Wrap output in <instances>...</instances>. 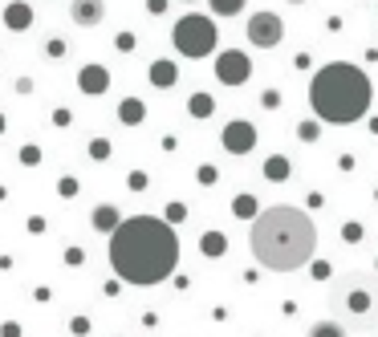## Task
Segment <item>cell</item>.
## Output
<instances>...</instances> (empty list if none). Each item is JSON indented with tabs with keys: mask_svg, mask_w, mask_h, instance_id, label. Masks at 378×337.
I'll return each instance as SVG.
<instances>
[{
	"mask_svg": "<svg viewBox=\"0 0 378 337\" xmlns=\"http://www.w3.org/2000/svg\"><path fill=\"white\" fill-rule=\"evenodd\" d=\"M179 264V232L167 228L159 215H130L110 236V268L123 285H163L175 276Z\"/></svg>",
	"mask_w": 378,
	"mask_h": 337,
	"instance_id": "6da1fadb",
	"label": "cell"
},
{
	"mask_svg": "<svg viewBox=\"0 0 378 337\" xmlns=\"http://www.w3.org/2000/svg\"><path fill=\"white\" fill-rule=\"evenodd\" d=\"M249 248L256 264H264L269 272H297L301 264L313 260L317 248V228L301 208H264L252 219Z\"/></svg>",
	"mask_w": 378,
	"mask_h": 337,
	"instance_id": "7a4b0ae2",
	"label": "cell"
},
{
	"mask_svg": "<svg viewBox=\"0 0 378 337\" xmlns=\"http://www.w3.org/2000/svg\"><path fill=\"white\" fill-rule=\"evenodd\" d=\"M370 102H375V85L370 78L350 65V61H330L313 74L309 82V106L322 122H334V127H346V122H358L370 114Z\"/></svg>",
	"mask_w": 378,
	"mask_h": 337,
	"instance_id": "3957f363",
	"label": "cell"
},
{
	"mask_svg": "<svg viewBox=\"0 0 378 337\" xmlns=\"http://www.w3.org/2000/svg\"><path fill=\"white\" fill-rule=\"evenodd\" d=\"M171 41H175V49H179L183 57L200 61V57L216 53L220 33H216V21H211V17H204V12H187V17H179V21H175Z\"/></svg>",
	"mask_w": 378,
	"mask_h": 337,
	"instance_id": "277c9868",
	"label": "cell"
},
{
	"mask_svg": "<svg viewBox=\"0 0 378 337\" xmlns=\"http://www.w3.org/2000/svg\"><path fill=\"white\" fill-rule=\"evenodd\" d=\"M285 37V21L277 12H252L249 17V41L256 49H277Z\"/></svg>",
	"mask_w": 378,
	"mask_h": 337,
	"instance_id": "5b68a950",
	"label": "cell"
},
{
	"mask_svg": "<svg viewBox=\"0 0 378 337\" xmlns=\"http://www.w3.org/2000/svg\"><path fill=\"white\" fill-rule=\"evenodd\" d=\"M216 78H220V85H244L252 78L249 53H240V49H224V53L216 57Z\"/></svg>",
	"mask_w": 378,
	"mask_h": 337,
	"instance_id": "8992f818",
	"label": "cell"
},
{
	"mask_svg": "<svg viewBox=\"0 0 378 337\" xmlns=\"http://www.w3.org/2000/svg\"><path fill=\"white\" fill-rule=\"evenodd\" d=\"M220 142H224L228 155H249L252 146H256V127L244 122V118H232V122L224 127V134H220Z\"/></svg>",
	"mask_w": 378,
	"mask_h": 337,
	"instance_id": "52a82bcc",
	"label": "cell"
},
{
	"mask_svg": "<svg viewBox=\"0 0 378 337\" xmlns=\"http://www.w3.org/2000/svg\"><path fill=\"white\" fill-rule=\"evenodd\" d=\"M78 89H82L85 98L106 94V89H110V69H106V65H98V61L82 65V69H78Z\"/></svg>",
	"mask_w": 378,
	"mask_h": 337,
	"instance_id": "ba28073f",
	"label": "cell"
},
{
	"mask_svg": "<svg viewBox=\"0 0 378 337\" xmlns=\"http://www.w3.org/2000/svg\"><path fill=\"white\" fill-rule=\"evenodd\" d=\"M0 21H4V29L25 33V29H33V4L29 0H8L4 12H0Z\"/></svg>",
	"mask_w": 378,
	"mask_h": 337,
	"instance_id": "9c48e42d",
	"label": "cell"
},
{
	"mask_svg": "<svg viewBox=\"0 0 378 337\" xmlns=\"http://www.w3.org/2000/svg\"><path fill=\"white\" fill-rule=\"evenodd\" d=\"M102 17H106V0H74L70 4V21L82 25V29L102 25Z\"/></svg>",
	"mask_w": 378,
	"mask_h": 337,
	"instance_id": "30bf717a",
	"label": "cell"
},
{
	"mask_svg": "<svg viewBox=\"0 0 378 337\" xmlns=\"http://www.w3.org/2000/svg\"><path fill=\"white\" fill-rule=\"evenodd\" d=\"M90 224H94V232L114 236V232H118V224H123V211L114 208V204H98V208L90 211Z\"/></svg>",
	"mask_w": 378,
	"mask_h": 337,
	"instance_id": "8fae6325",
	"label": "cell"
},
{
	"mask_svg": "<svg viewBox=\"0 0 378 337\" xmlns=\"http://www.w3.org/2000/svg\"><path fill=\"white\" fill-rule=\"evenodd\" d=\"M147 78H151L155 89H171V85L179 82V65H175L171 57H155V61H151V69H147Z\"/></svg>",
	"mask_w": 378,
	"mask_h": 337,
	"instance_id": "7c38bea8",
	"label": "cell"
},
{
	"mask_svg": "<svg viewBox=\"0 0 378 337\" xmlns=\"http://www.w3.org/2000/svg\"><path fill=\"white\" fill-rule=\"evenodd\" d=\"M346 309L354 313V317H362V313H370V305H375V293H370V285H362V281H354V285H346Z\"/></svg>",
	"mask_w": 378,
	"mask_h": 337,
	"instance_id": "4fadbf2b",
	"label": "cell"
},
{
	"mask_svg": "<svg viewBox=\"0 0 378 337\" xmlns=\"http://www.w3.org/2000/svg\"><path fill=\"white\" fill-rule=\"evenodd\" d=\"M118 122H123V127L147 122V102H143V98H123V102H118Z\"/></svg>",
	"mask_w": 378,
	"mask_h": 337,
	"instance_id": "5bb4252c",
	"label": "cell"
},
{
	"mask_svg": "<svg viewBox=\"0 0 378 337\" xmlns=\"http://www.w3.org/2000/svg\"><path fill=\"white\" fill-rule=\"evenodd\" d=\"M289 175H293V167H289L285 155H269V159H264V179H269V183H285Z\"/></svg>",
	"mask_w": 378,
	"mask_h": 337,
	"instance_id": "9a60e30c",
	"label": "cell"
},
{
	"mask_svg": "<svg viewBox=\"0 0 378 337\" xmlns=\"http://www.w3.org/2000/svg\"><path fill=\"white\" fill-rule=\"evenodd\" d=\"M187 114H191V118H211V114H216V98L204 94V89L191 94V98H187Z\"/></svg>",
	"mask_w": 378,
	"mask_h": 337,
	"instance_id": "2e32d148",
	"label": "cell"
},
{
	"mask_svg": "<svg viewBox=\"0 0 378 337\" xmlns=\"http://www.w3.org/2000/svg\"><path fill=\"white\" fill-rule=\"evenodd\" d=\"M200 252H204V256H224V252H228V236H224V232H216V228L204 232V236H200Z\"/></svg>",
	"mask_w": 378,
	"mask_h": 337,
	"instance_id": "e0dca14e",
	"label": "cell"
},
{
	"mask_svg": "<svg viewBox=\"0 0 378 337\" xmlns=\"http://www.w3.org/2000/svg\"><path fill=\"white\" fill-rule=\"evenodd\" d=\"M232 215H236V219H256V215H260V211H256V195H249V191L236 195V199H232Z\"/></svg>",
	"mask_w": 378,
	"mask_h": 337,
	"instance_id": "ac0fdd59",
	"label": "cell"
},
{
	"mask_svg": "<svg viewBox=\"0 0 378 337\" xmlns=\"http://www.w3.org/2000/svg\"><path fill=\"white\" fill-rule=\"evenodd\" d=\"M85 155H90L94 163H106V159L114 155V146H110V138H90V146H85Z\"/></svg>",
	"mask_w": 378,
	"mask_h": 337,
	"instance_id": "d6986e66",
	"label": "cell"
},
{
	"mask_svg": "<svg viewBox=\"0 0 378 337\" xmlns=\"http://www.w3.org/2000/svg\"><path fill=\"white\" fill-rule=\"evenodd\" d=\"M17 159H21V167H41V163H45V151L37 146V142H25Z\"/></svg>",
	"mask_w": 378,
	"mask_h": 337,
	"instance_id": "ffe728a7",
	"label": "cell"
},
{
	"mask_svg": "<svg viewBox=\"0 0 378 337\" xmlns=\"http://www.w3.org/2000/svg\"><path fill=\"white\" fill-rule=\"evenodd\" d=\"M57 195H61V199H78V195H82V179L61 175V179H57Z\"/></svg>",
	"mask_w": 378,
	"mask_h": 337,
	"instance_id": "44dd1931",
	"label": "cell"
},
{
	"mask_svg": "<svg viewBox=\"0 0 378 337\" xmlns=\"http://www.w3.org/2000/svg\"><path fill=\"white\" fill-rule=\"evenodd\" d=\"M159 219H163L167 228H175V224H183V219H187V204H179V199H171V204H167V211H163Z\"/></svg>",
	"mask_w": 378,
	"mask_h": 337,
	"instance_id": "7402d4cb",
	"label": "cell"
},
{
	"mask_svg": "<svg viewBox=\"0 0 378 337\" xmlns=\"http://www.w3.org/2000/svg\"><path fill=\"white\" fill-rule=\"evenodd\" d=\"M309 337H346V329H342L337 321H313Z\"/></svg>",
	"mask_w": 378,
	"mask_h": 337,
	"instance_id": "603a6c76",
	"label": "cell"
},
{
	"mask_svg": "<svg viewBox=\"0 0 378 337\" xmlns=\"http://www.w3.org/2000/svg\"><path fill=\"white\" fill-rule=\"evenodd\" d=\"M208 4H211L216 17H236V12L244 8V0H208Z\"/></svg>",
	"mask_w": 378,
	"mask_h": 337,
	"instance_id": "cb8c5ba5",
	"label": "cell"
},
{
	"mask_svg": "<svg viewBox=\"0 0 378 337\" xmlns=\"http://www.w3.org/2000/svg\"><path fill=\"white\" fill-rule=\"evenodd\" d=\"M61 260H65V268H82V264H85V248H78V244H70V248L61 252Z\"/></svg>",
	"mask_w": 378,
	"mask_h": 337,
	"instance_id": "d4e9b609",
	"label": "cell"
},
{
	"mask_svg": "<svg viewBox=\"0 0 378 337\" xmlns=\"http://www.w3.org/2000/svg\"><path fill=\"white\" fill-rule=\"evenodd\" d=\"M126 187H130V191H147V187H151V175H147V171H130V175H126Z\"/></svg>",
	"mask_w": 378,
	"mask_h": 337,
	"instance_id": "484cf974",
	"label": "cell"
},
{
	"mask_svg": "<svg viewBox=\"0 0 378 337\" xmlns=\"http://www.w3.org/2000/svg\"><path fill=\"white\" fill-rule=\"evenodd\" d=\"M45 57L61 61V57H65V41H61V37H45Z\"/></svg>",
	"mask_w": 378,
	"mask_h": 337,
	"instance_id": "4316f807",
	"label": "cell"
},
{
	"mask_svg": "<svg viewBox=\"0 0 378 337\" xmlns=\"http://www.w3.org/2000/svg\"><path fill=\"white\" fill-rule=\"evenodd\" d=\"M134 45H138V37H134L130 29H123V33L114 37V49H118V53H134Z\"/></svg>",
	"mask_w": 378,
	"mask_h": 337,
	"instance_id": "83f0119b",
	"label": "cell"
},
{
	"mask_svg": "<svg viewBox=\"0 0 378 337\" xmlns=\"http://www.w3.org/2000/svg\"><path fill=\"white\" fill-rule=\"evenodd\" d=\"M70 334H74V337L90 334V317H85V313H74V317H70Z\"/></svg>",
	"mask_w": 378,
	"mask_h": 337,
	"instance_id": "f1b7e54d",
	"label": "cell"
},
{
	"mask_svg": "<svg viewBox=\"0 0 378 337\" xmlns=\"http://www.w3.org/2000/svg\"><path fill=\"white\" fill-rule=\"evenodd\" d=\"M25 228H29V236H45V232H49V219H45V215H29Z\"/></svg>",
	"mask_w": 378,
	"mask_h": 337,
	"instance_id": "f546056e",
	"label": "cell"
},
{
	"mask_svg": "<svg viewBox=\"0 0 378 337\" xmlns=\"http://www.w3.org/2000/svg\"><path fill=\"white\" fill-rule=\"evenodd\" d=\"M362 236H366V232H362V224H354V219H350V224L342 228V240H346V244H358Z\"/></svg>",
	"mask_w": 378,
	"mask_h": 337,
	"instance_id": "4dcf8cb0",
	"label": "cell"
},
{
	"mask_svg": "<svg viewBox=\"0 0 378 337\" xmlns=\"http://www.w3.org/2000/svg\"><path fill=\"white\" fill-rule=\"evenodd\" d=\"M196 179H200V183H204V187H211V183H216V179H220V171L211 167V163H200V171H196Z\"/></svg>",
	"mask_w": 378,
	"mask_h": 337,
	"instance_id": "1f68e13d",
	"label": "cell"
},
{
	"mask_svg": "<svg viewBox=\"0 0 378 337\" xmlns=\"http://www.w3.org/2000/svg\"><path fill=\"white\" fill-rule=\"evenodd\" d=\"M297 138L301 142H317V122H301L297 127Z\"/></svg>",
	"mask_w": 378,
	"mask_h": 337,
	"instance_id": "d6a6232c",
	"label": "cell"
},
{
	"mask_svg": "<svg viewBox=\"0 0 378 337\" xmlns=\"http://www.w3.org/2000/svg\"><path fill=\"white\" fill-rule=\"evenodd\" d=\"M260 106H264V110H277V106H281V89H264V94H260Z\"/></svg>",
	"mask_w": 378,
	"mask_h": 337,
	"instance_id": "836d02e7",
	"label": "cell"
},
{
	"mask_svg": "<svg viewBox=\"0 0 378 337\" xmlns=\"http://www.w3.org/2000/svg\"><path fill=\"white\" fill-rule=\"evenodd\" d=\"M309 272H313V281H330V276H334V268H330V260H317V264H313Z\"/></svg>",
	"mask_w": 378,
	"mask_h": 337,
	"instance_id": "e575fe53",
	"label": "cell"
},
{
	"mask_svg": "<svg viewBox=\"0 0 378 337\" xmlns=\"http://www.w3.org/2000/svg\"><path fill=\"white\" fill-rule=\"evenodd\" d=\"M0 337H25L21 321H4V325H0Z\"/></svg>",
	"mask_w": 378,
	"mask_h": 337,
	"instance_id": "d590c367",
	"label": "cell"
},
{
	"mask_svg": "<svg viewBox=\"0 0 378 337\" xmlns=\"http://www.w3.org/2000/svg\"><path fill=\"white\" fill-rule=\"evenodd\" d=\"M70 122H74V114H70L65 106H61V110H53V127H70Z\"/></svg>",
	"mask_w": 378,
	"mask_h": 337,
	"instance_id": "8d00e7d4",
	"label": "cell"
},
{
	"mask_svg": "<svg viewBox=\"0 0 378 337\" xmlns=\"http://www.w3.org/2000/svg\"><path fill=\"white\" fill-rule=\"evenodd\" d=\"M167 4H171V0H147V12H151V17H163V12H167Z\"/></svg>",
	"mask_w": 378,
	"mask_h": 337,
	"instance_id": "74e56055",
	"label": "cell"
},
{
	"mask_svg": "<svg viewBox=\"0 0 378 337\" xmlns=\"http://www.w3.org/2000/svg\"><path fill=\"white\" fill-rule=\"evenodd\" d=\"M12 89H17V94H33V78H25V74H21V78L12 82Z\"/></svg>",
	"mask_w": 378,
	"mask_h": 337,
	"instance_id": "f35d334b",
	"label": "cell"
},
{
	"mask_svg": "<svg viewBox=\"0 0 378 337\" xmlns=\"http://www.w3.org/2000/svg\"><path fill=\"white\" fill-rule=\"evenodd\" d=\"M33 301H53V289H49V285H37V289H33Z\"/></svg>",
	"mask_w": 378,
	"mask_h": 337,
	"instance_id": "ab89813d",
	"label": "cell"
},
{
	"mask_svg": "<svg viewBox=\"0 0 378 337\" xmlns=\"http://www.w3.org/2000/svg\"><path fill=\"white\" fill-rule=\"evenodd\" d=\"M123 293V281H106V296H118Z\"/></svg>",
	"mask_w": 378,
	"mask_h": 337,
	"instance_id": "60d3db41",
	"label": "cell"
},
{
	"mask_svg": "<svg viewBox=\"0 0 378 337\" xmlns=\"http://www.w3.org/2000/svg\"><path fill=\"white\" fill-rule=\"evenodd\" d=\"M4 199H8V187H4V183H0V204H4Z\"/></svg>",
	"mask_w": 378,
	"mask_h": 337,
	"instance_id": "b9f144b4",
	"label": "cell"
},
{
	"mask_svg": "<svg viewBox=\"0 0 378 337\" xmlns=\"http://www.w3.org/2000/svg\"><path fill=\"white\" fill-rule=\"evenodd\" d=\"M4 130H8V118H4V114H0V134H4Z\"/></svg>",
	"mask_w": 378,
	"mask_h": 337,
	"instance_id": "7bdbcfd3",
	"label": "cell"
},
{
	"mask_svg": "<svg viewBox=\"0 0 378 337\" xmlns=\"http://www.w3.org/2000/svg\"><path fill=\"white\" fill-rule=\"evenodd\" d=\"M289 4H305V0H289Z\"/></svg>",
	"mask_w": 378,
	"mask_h": 337,
	"instance_id": "ee69618b",
	"label": "cell"
},
{
	"mask_svg": "<svg viewBox=\"0 0 378 337\" xmlns=\"http://www.w3.org/2000/svg\"><path fill=\"white\" fill-rule=\"evenodd\" d=\"M375 199H378V191H375Z\"/></svg>",
	"mask_w": 378,
	"mask_h": 337,
	"instance_id": "f6af8a7d",
	"label": "cell"
},
{
	"mask_svg": "<svg viewBox=\"0 0 378 337\" xmlns=\"http://www.w3.org/2000/svg\"><path fill=\"white\" fill-rule=\"evenodd\" d=\"M375 268H378V260H375Z\"/></svg>",
	"mask_w": 378,
	"mask_h": 337,
	"instance_id": "bcb514c9",
	"label": "cell"
}]
</instances>
